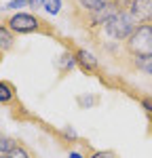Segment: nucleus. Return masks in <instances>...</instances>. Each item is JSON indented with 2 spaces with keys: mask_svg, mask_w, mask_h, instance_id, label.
<instances>
[{
  "mask_svg": "<svg viewBox=\"0 0 152 158\" xmlns=\"http://www.w3.org/2000/svg\"><path fill=\"white\" fill-rule=\"evenodd\" d=\"M6 27L13 34H44V36H55L59 38V32L55 25H51L47 19L38 17L36 13H13L9 17H2Z\"/></svg>",
  "mask_w": 152,
  "mask_h": 158,
  "instance_id": "2",
  "label": "nucleus"
},
{
  "mask_svg": "<svg viewBox=\"0 0 152 158\" xmlns=\"http://www.w3.org/2000/svg\"><path fill=\"white\" fill-rule=\"evenodd\" d=\"M99 99L97 97H78V103H82L85 108H89V106H95Z\"/></svg>",
  "mask_w": 152,
  "mask_h": 158,
  "instance_id": "17",
  "label": "nucleus"
},
{
  "mask_svg": "<svg viewBox=\"0 0 152 158\" xmlns=\"http://www.w3.org/2000/svg\"><path fill=\"white\" fill-rule=\"evenodd\" d=\"M13 49H15V34L6 27L4 19L0 17V51L2 53H9Z\"/></svg>",
  "mask_w": 152,
  "mask_h": 158,
  "instance_id": "7",
  "label": "nucleus"
},
{
  "mask_svg": "<svg viewBox=\"0 0 152 158\" xmlns=\"http://www.w3.org/2000/svg\"><path fill=\"white\" fill-rule=\"evenodd\" d=\"M0 103L2 106H15L17 103V93L15 86L6 80H0Z\"/></svg>",
  "mask_w": 152,
  "mask_h": 158,
  "instance_id": "8",
  "label": "nucleus"
},
{
  "mask_svg": "<svg viewBox=\"0 0 152 158\" xmlns=\"http://www.w3.org/2000/svg\"><path fill=\"white\" fill-rule=\"evenodd\" d=\"M6 158H36V156H34V154H32L21 141H19V143L15 146V150H11V152L6 154Z\"/></svg>",
  "mask_w": 152,
  "mask_h": 158,
  "instance_id": "10",
  "label": "nucleus"
},
{
  "mask_svg": "<svg viewBox=\"0 0 152 158\" xmlns=\"http://www.w3.org/2000/svg\"><path fill=\"white\" fill-rule=\"evenodd\" d=\"M17 143H19V141H15L13 137L0 133V154H9L11 150H15V146H17Z\"/></svg>",
  "mask_w": 152,
  "mask_h": 158,
  "instance_id": "11",
  "label": "nucleus"
},
{
  "mask_svg": "<svg viewBox=\"0 0 152 158\" xmlns=\"http://www.w3.org/2000/svg\"><path fill=\"white\" fill-rule=\"evenodd\" d=\"M87 158H118L114 150H91Z\"/></svg>",
  "mask_w": 152,
  "mask_h": 158,
  "instance_id": "12",
  "label": "nucleus"
},
{
  "mask_svg": "<svg viewBox=\"0 0 152 158\" xmlns=\"http://www.w3.org/2000/svg\"><path fill=\"white\" fill-rule=\"evenodd\" d=\"M114 6H116V11L118 13H125L131 9V4H133V0H110Z\"/></svg>",
  "mask_w": 152,
  "mask_h": 158,
  "instance_id": "15",
  "label": "nucleus"
},
{
  "mask_svg": "<svg viewBox=\"0 0 152 158\" xmlns=\"http://www.w3.org/2000/svg\"><path fill=\"white\" fill-rule=\"evenodd\" d=\"M129 15L137 25L141 23H152V0H133Z\"/></svg>",
  "mask_w": 152,
  "mask_h": 158,
  "instance_id": "4",
  "label": "nucleus"
},
{
  "mask_svg": "<svg viewBox=\"0 0 152 158\" xmlns=\"http://www.w3.org/2000/svg\"><path fill=\"white\" fill-rule=\"evenodd\" d=\"M74 68H76L74 53H72V51H65L61 55V59H59V70H61V72H70V70H74Z\"/></svg>",
  "mask_w": 152,
  "mask_h": 158,
  "instance_id": "9",
  "label": "nucleus"
},
{
  "mask_svg": "<svg viewBox=\"0 0 152 158\" xmlns=\"http://www.w3.org/2000/svg\"><path fill=\"white\" fill-rule=\"evenodd\" d=\"M42 4H44V0H30V6L36 11V9H42Z\"/></svg>",
  "mask_w": 152,
  "mask_h": 158,
  "instance_id": "18",
  "label": "nucleus"
},
{
  "mask_svg": "<svg viewBox=\"0 0 152 158\" xmlns=\"http://www.w3.org/2000/svg\"><path fill=\"white\" fill-rule=\"evenodd\" d=\"M139 103H141V108L146 110V114H150V116H152V97H150V95L141 97V99H139Z\"/></svg>",
  "mask_w": 152,
  "mask_h": 158,
  "instance_id": "16",
  "label": "nucleus"
},
{
  "mask_svg": "<svg viewBox=\"0 0 152 158\" xmlns=\"http://www.w3.org/2000/svg\"><path fill=\"white\" fill-rule=\"evenodd\" d=\"M70 2V13H89L103 6L110 0H68Z\"/></svg>",
  "mask_w": 152,
  "mask_h": 158,
  "instance_id": "6",
  "label": "nucleus"
},
{
  "mask_svg": "<svg viewBox=\"0 0 152 158\" xmlns=\"http://www.w3.org/2000/svg\"><path fill=\"white\" fill-rule=\"evenodd\" d=\"M70 158H82V156H80L78 152H70Z\"/></svg>",
  "mask_w": 152,
  "mask_h": 158,
  "instance_id": "19",
  "label": "nucleus"
},
{
  "mask_svg": "<svg viewBox=\"0 0 152 158\" xmlns=\"http://www.w3.org/2000/svg\"><path fill=\"white\" fill-rule=\"evenodd\" d=\"M74 59H76V65L85 74H97L99 72V61H97V57H93L89 51L74 49Z\"/></svg>",
  "mask_w": 152,
  "mask_h": 158,
  "instance_id": "5",
  "label": "nucleus"
},
{
  "mask_svg": "<svg viewBox=\"0 0 152 158\" xmlns=\"http://www.w3.org/2000/svg\"><path fill=\"white\" fill-rule=\"evenodd\" d=\"M2 59H4V53H2V51H0V63H2Z\"/></svg>",
  "mask_w": 152,
  "mask_h": 158,
  "instance_id": "20",
  "label": "nucleus"
},
{
  "mask_svg": "<svg viewBox=\"0 0 152 158\" xmlns=\"http://www.w3.org/2000/svg\"><path fill=\"white\" fill-rule=\"evenodd\" d=\"M148 118H150V133H152V116L150 114H148Z\"/></svg>",
  "mask_w": 152,
  "mask_h": 158,
  "instance_id": "21",
  "label": "nucleus"
},
{
  "mask_svg": "<svg viewBox=\"0 0 152 158\" xmlns=\"http://www.w3.org/2000/svg\"><path fill=\"white\" fill-rule=\"evenodd\" d=\"M23 6H30V0H11V2L4 6V11H19V9H23Z\"/></svg>",
  "mask_w": 152,
  "mask_h": 158,
  "instance_id": "14",
  "label": "nucleus"
},
{
  "mask_svg": "<svg viewBox=\"0 0 152 158\" xmlns=\"http://www.w3.org/2000/svg\"><path fill=\"white\" fill-rule=\"evenodd\" d=\"M120 51L127 57H135V59H148L152 57V23H141L137 25L131 36L123 42Z\"/></svg>",
  "mask_w": 152,
  "mask_h": 158,
  "instance_id": "3",
  "label": "nucleus"
},
{
  "mask_svg": "<svg viewBox=\"0 0 152 158\" xmlns=\"http://www.w3.org/2000/svg\"><path fill=\"white\" fill-rule=\"evenodd\" d=\"M42 9L47 13H51V15H57V13L61 11V0H44Z\"/></svg>",
  "mask_w": 152,
  "mask_h": 158,
  "instance_id": "13",
  "label": "nucleus"
},
{
  "mask_svg": "<svg viewBox=\"0 0 152 158\" xmlns=\"http://www.w3.org/2000/svg\"><path fill=\"white\" fill-rule=\"evenodd\" d=\"M135 27H137V23L133 21V17L129 15V11L116 13V15L110 17L101 27H97L95 32H91L89 38H91L101 51H108L110 55H114L116 51L123 47V42L131 36V32H133Z\"/></svg>",
  "mask_w": 152,
  "mask_h": 158,
  "instance_id": "1",
  "label": "nucleus"
}]
</instances>
